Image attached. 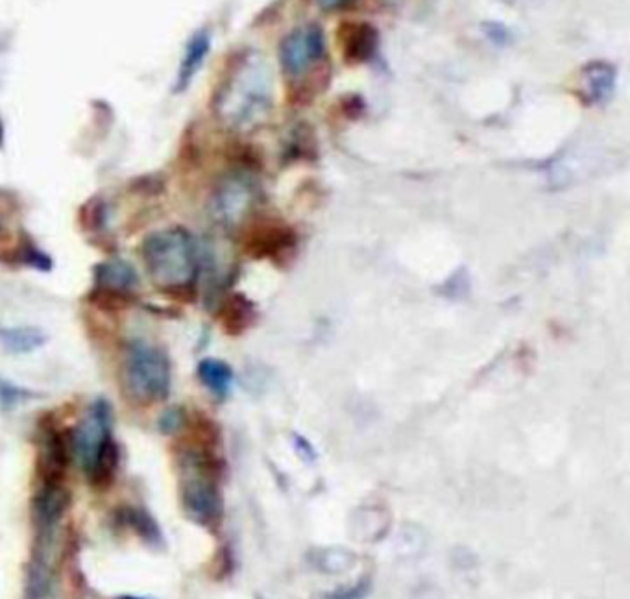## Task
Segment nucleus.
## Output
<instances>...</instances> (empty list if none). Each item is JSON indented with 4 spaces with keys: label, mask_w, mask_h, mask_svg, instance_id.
Segmentation results:
<instances>
[{
    "label": "nucleus",
    "mask_w": 630,
    "mask_h": 599,
    "mask_svg": "<svg viewBox=\"0 0 630 599\" xmlns=\"http://www.w3.org/2000/svg\"><path fill=\"white\" fill-rule=\"evenodd\" d=\"M274 106V82L265 58L244 50L230 63L215 93V115L233 132H252L267 121Z\"/></svg>",
    "instance_id": "f257e3e1"
},
{
    "label": "nucleus",
    "mask_w": 630,
    "mask_h": 599,
    "mask_svg": "<svg viewBox=\"0 0 630 599\" xmlns=\"http://www.w3.org/2000/svg\"><path fill=\"white\" fill-rule=\"evenodd\" d=\"M141 252L156 289L169 296H193L202 257L191 233L182 226L156 230L146 235Z\"/></svg>",
    "instance_id": "f03ea898"
},
{
    "label": "nucleus",
    "mask_w": 630,
    "mask_h": 599,
    "mask_svg": "<svg viewBox=\"0 0 630 599\" xmlns=\"http://www.w3.org/2000/svg\"><path fill=\"white\" fill-rule=\"evenodd\" d=\"M219 461L206 444H191L180 452V496L183 509L196 524L215 529L222 520Z\"/></svg>",
    "instance_id": "7ed1b4c3"
},
{
    "label": "nucleus",
    "mask_w": 630,
    "mask_h": 599,
    "mask_svg": "<svg viewBox=\"0 0 630 599\" xmlns=\"http://www.w3.org/2000/svg\"><path fill=\"white\" fill-rule=\"evenodd\" d=\"M124 391L139 405L167 402L172 389V365L169 355L145 339L126 344L121 367Z\"/></svg>",
    "instance_id": "20e7f679"
},
{
    "label": "nucleus",
    "mask_w": 630,
    "mask_h": 599,
    "mask_svg": "<svg viewBox=\"0 0 630 599\" xmlns=\"http://www.w3.org/2000/svg\"><path fill=\"white\" fill-rule=\"evenodd\" d=\"M259 198L261 191L254 178L243 172L228 174L217 184L209 200L211 219L224 230H235L252 215Z\"/></svg>",
    "instance_id": "39448f33"
},
{
    "label": "nucleus",
    "mask_w": 630,
    "mask_h": 599,
    "mask_svg": "<svg viewBox=\"0 0 630 599\" xmlns=\"http://www.w3.org/2000/svg\"><path fill=\"white\" fill-rule=\"evenodd\" d=\"M139 278L124 259H110L95 267L91 302L102 311H124L134 304Z\"/></svg>",
    "instance_id": "423d86ee"
},
{
    "label": "nucleus",
    "mask_w": 630,
    "mask_h": 599,
    "mask_svg": "<svg viewBox=\"0 0 630 599\" xmlns=\"http://www.w3.org/2000/svg\"><path fill=\"white\" fill-rule=\"evenodd\" d=\"M74 455L84 474L97 463L98 457L110 448L113 439V411L108 400L98 398L87 407L82 422L73 431Z\"/></svg>",
    "instance_id": "0eeeda50"
},
{
    "label": "nucleus",
    "mask_w": 630,
    "mask_h": 599,
    "mask_svg": "<svg viewBox=\"0 0 630 599\" xmlns=\"http://www.w3.org/2000/svg\"><path fill=\"white\" fill-rule=\"evenodd\" d=\"M326 56L322 26L305 25L292 30L279 45V67L289 80H302Z\"/></svg>",
    "instance_id": "6e6552de"
},
{
    "label": "nucleus",
    "mask_w": 630,
    "mask_h": 599,
    "mask_svg": "<svg viewBox=\"0 0 630 599\" xmlns=\"http://www.w3.org/2000/svg\"><path fill=\"white\" fill-rule=\"evenodd\" d=\"M74 457L73 431L47 426L41 433L36 474L39 485H65Z\"/></svg>",
    "instance_id": "1a4fd4ad"
},
{
    "label": "nucleus",
    "mask_w": 630,
    "mask_h": 599,
    "mask_svg": "<svg viewBox=\"0 0 630 599\" xmlns=\"http://www.w3.org/2000/svg\"><path fill=\"white\" fill-rule=\"evenodd\" d=\"M340 56L346 65H363L376 56L379 32L366 21H344L337 28Z\"/></svg>",
    "instance_id": "9d476101"
},
{
    "label": "nucleus",
    "mask_w": 630,
    "mask_h": 599,
    "mask_svg": "<svg viewBox=\"0 0 630 599\" xmlns=\"http://www.w3.org/2000/svg\"><path fill=\"white\" fill-rule=\"evenodd\" d=\"M294 243L296 235L292 228L279 221H261L244 235V250L257 259L283 256L292 250Z\"/></svg>",
    "instance_id": "9b49d317"
},
{
    "label": "nucleus",
    "mask_w": 630,
    "mask_h": 599,
    "mask_svg": "<svg viewBox=\"0 0 630 599\" xmlns=\"http://www.w3.org/2000/svg\"><path fill=\"white\" fill-rule=\"evenodd\" d=\"M209 54H211V32L207 28H200L194 32L193 36L189 37V41L183 49L182 62L178 67L176 84H174L176 93H183L191 87L194 78L206 65Z\"/></svg>",
    "instance_id": "f8f14e48"
},
{
    "label": "nucleus",
    "mask_w": 630,
    "mask_h": 599,
    "mask_svg": "<svg viewBox=\"0 0 630 599\" xmlns=\"http://www.w3.org/2000/svg\"><path fill=\"white\" fill-rule=\"evenodd\" d=\"M616 69L608 62H590L582 67V95L588 104H606L616 87Z\"/></svg>",
    "instance_id": "ddd939ff"
},
{
    "label": "nucleus",
    "mask_w": 630,
    "mask_h": 599,
    "mask_svg": "<svg viewBox=\"0 0 630 599\" xmlns=\"http://www.w3.org/2000/svg\"><path fill=\"white\" fill-rule=\"evenodd\" d=\"M217 318L226 335L239 337L252 328L255 322V306L244 294H231L222 300Z\"/></svg>",
    "instance_id": "4468645a"
},
{
    "label": "nucleus",
    "mask_w": 630,
    "mask_h": 599,
    "mask_svg": "<svg viewBox=\"0 0 630 599\" xmlns=\"http://www.w3.org/2000/svg\"><path fill=\"white\" fill-rule=\"evenodd\" d=\"M69 490L65 485H39L34 496V513L43 526H54L69 507Z\"/></svg>",
    "instance_id": "2eb2a0df"
},
{
    "label": "nucleus",
    "mask_w": 630,
    "mask_h": 599,
    "mask_svg": "<svg viewBox=\"0 0 630 599\" xmlns=\"http://www.w3.org/2000/svg\"><path fill=\"white\" fill-rule=\"evenodd\" d=\"M196 372H198L200 383H202L213 396L226 398V396L230 394L235 376H233V370H231L228 363H224V361H220V359L207 357V359H202V361L198 363Z\"/></svg>",
    "instance_id": "dca6fc26"
},
{
    "label": "nucleus",
    "mask_w": 630,
    "mask_h": 599,
    "mask_svg": "<svg viewBox=\"0 0 630 599\" xmlns=\"http://www.w3.org/2000/svg\"><path fill=\"white\" fill-rule=\"evenodd\" d=\"M0 343L6 352L21 355L36 352L47 343L45 331L32 326H19V328H2L0 330Z\"/></svg>",
    "instance_id": "f3484780"
},
{
    "label": "nucleus",
    "mask_w": 630,
    "mask_h": 599,
    "mask_svg": "<svg viewBox=\"0 0 630 599\" xmlns=\"http://www.w3.org/2000/svg\"><path fill=\"white\" fill-rule=\"evenodd\" d=\"M311 563L320 572L342 574L357 563V557L346 550H320L311 553Z\"/></svg>",
    "instance_id": "a211bd4d"
},
{
    "label": "nucleus",
    "mask_w": 630,
    "mask_h": 599,
    "mask_svg": "<svg viewBox=\"0 0 630 599\" xmlns=\"http://www.w3.org/2000/svg\"><path fill=\"white\" fill-rule=\"evenodd\" d=\"M15 254H17L15 259L26 267H32V269L41 270V272H49L52 269V259H50L49 254L39 250L34 243H25V245L19 246Z\"/></svg>",
    "instance_id": "6ab92c4d"
},
{
    "label": "nucleus",
    "mask_w": 630,
    "mask_h": 599,
    "mask_svg": "<svg viewBox=\"0 0 630 599\" xmlns=\"http://www.w3.org/2000/svg\"><path fill=\"white\" fill-rule=\"evenodd\" d=\"M126 520H128V524L134 527L135 531L143 538L159 540V537H161L156 522H154L143 509H137V507H135V509L134 507L128 509V511H126Z\"/></svg>",
    "instance_id": "aec40b11"
},
{
    "label": "nucleus",
    "mask_w": 630,
    "mask_h": 599,
    "mask_svg": "<svg viewBox=\"0 0 630 599\" xmlns=\"http://www.w3.org/2000/svg\"><path fill=\"white\" fill-rule=\"evenodd\" d=\"M34 398V392L26 391L23 387H15L10 381L0 379V405L4 409H12L25 404L26 400Z\"/></svg>",
    "instance_id": "412c9836"
},
{
    "label": "nucleus",
    "mask_w": 630,
    "mask_h": 599,
    "mask_svg": "<svg viewBox=\"0 0 630 599\" xmlns=\"http://www.w3.org/2000/svg\"><path fill=\"white\" fill-rule=\"evenodd\" d=\"M183 422H185V416L182 409H169L159 418V429L163 433H176L178 429H182Z\"/></svg>",
    "instance_id": "4be33fe9"
},
{
    "label": "nucleus",
    "mask_w": 630,
    "mask_h": 599,
    "mask_svg": "<svg viewBox=\"0 0 630 599\" xmlns=\"http://www.w3.org/2000/svg\"><path fill=\"white\" fill-rule=\"evenodd\" d=\"M368 590H370V581L363 579V581L357 583L355 587L342 588V590H337V592L329 594V596H326L324 599H363L364 596L368 594Z\"/></svg>",
    "instance_id": "5701e85b"
},
{
    "label": "nucleus",
    "mask_w": 630,
    "mask_h": 599,
    "mask_svg": "<svg viewBox=\"0 0 630 599\" xmlns=\"http://www.w3.org/2000/svg\"><path fill=\"white\" fill-rule=\"evenodd\" d=\"M313 2L324 12H335V10L344 8L346 4H350L352 0H313Z\"/></svg>",
    "instance_id": "b1692460"
},
{
    "label": "nucleus",
    "mask_w": 630,
    "mask_h": 599,
    "mask_svg": "<svg viewBox=\"0 0 630 599\" xmlns=\"http://www.w3.org/2000/svg\"><path fill=\"white\" fill-rule=\"evenodd\" d=\"M2 143H4V126H2V121H0V147H2Z\"/></svg>",
    "instance_id": "393cba45"
},
{
    "label": "nucleus",
    "mask_w": 630,
    "mask_h": 599,
    "mask_svg": "<svg viewBox=\"0 0 630 599\" xmlns=\"http://www.w3.org/2000/svg\"><path fill=\"white\" fill-rule=\"evenodd\" d=\"M124 599H141V598H134V596H128V598H124Z\"/></svg>",
    "instance_id": "a878e982"
},
{
    "label": "nucleus",
    "mask_w": 630,
    "mask_h": 599,
    "mask_svg": "<svg viewBox=\"0 0 630 599\" xmlns=\"http://www.w3.org/2000/svg\"><path fill=\"white\" fill-rule=\"evenodd\" d=\"M0 230H2V226H0Z\"/></svg>",
    "instance_id": "bb28decb"
}]
</instances>
